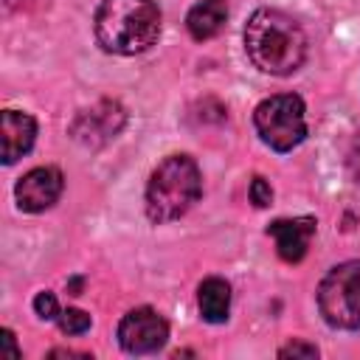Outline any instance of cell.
Here are the masks:
<instances>
[{
    "instance_id": "1",
    "label": "cell",
    "mask_w": 360,
    "mask_h": 360,
    "mask_svg": "<svg viewBox=\"0 0 360 360\" xmlns=\"http://www.w3.org/2000/svg\"><path fill=\"white\" fill-rule=\"evenodd\" d=\"M245 51L259 70L287 76L301 68L307 56V37L290 14L278 8H259L245 25Z\"/></svg>"
},
{
    "instance_id": "2",
    "label": "cell",
    "mask_w": 360,
    "mask_h": 360,
    "mask_svg": "<svg viewBox=\"0 0 360 360\" xmlns=\"http://www.w3.org/2000/svg\"><path fill=\"white\" fill-rule=\"evenodd\" d=\"M160 34V11L152 0H101L96 39L104 51L135 56L149 51Z\"/></svg>"
},
{
    "instance_id": "3",
    "label": "cell",
    "mask_w": 360,
    "mask_h": 360,
    "mask_svg": "<svg viewBox=\"0 0 360 360\" xmlns=\"http://www.w3.org/2000/svg\"><path fill=\"white\" fill-rule=\"evenodd\" d=\"M202 191V177L188 155L166 158L146 183V217L152 222H172L183 217Z\"/></svg>"
},
{
    "instance_id": "4",
    "label": "cell",
    "mask_w": 360,
    "mask_h": 360,
    "mask_svg": "<svg viewBox=\"0 0 360 360\" xmlns=\"http://www.w3.org/2000/svg\"><path fill=\"white\" fill-rule=\"evenodd\" d=\"M256 132L276 152H290L307 138L304 101L295 93H278L264 98L253 112Z\"/></svg>"
},
{
    "instance_id": "5",
    "label": "cell",
    "mask_w": 360,
    "mask_h": 360,
    "mask_svg": "<svg viewBox=\"0 0 360 360\" xmlns=\"http://www.w3.org/2000/svg\"><path fill=\"white\" fill-rule=\"evenodd\" d=\"M318 309L329 326L360 329V262H343L323 276Z\"/></svg>"
},
{
    "instance_id": "6",
    "label": "cell",
    "mask_w": 360,
    "mask_h": 360,
    "mask_svg": "<svg viewBox=\"0 0 360 360\" xmlns=\"http://www.w3.org/2000/svg\"><path fill=\"white\" fill-rule=\"evenodd\" d=\"M169 338V323L152 307L129 309L118 323V343L129 354H152Z\"/></svg>"
},
{
    "instance_id": "7",
    "label": "cell",
    "mask_w": 360,
    "mask_h": 360,
    "mask_svg": "<svg viewBox=\"0 0 360 360\" xmlns=\"http://www.w3.org/2000/svg\"><path fill=\"white\" fill-rule=\"evenodd\" d=\"M124 121H127L124 107L112 98H104L96 107L82 110L76 115V121L70 127V135L84 146H101V143H107L110 138H115L121 132Z\"/></svg>"
},
{
    "instance_id": "8",
    "label": "cell",
    "mask_w": 360,
    "mask_h": 360,
    "mask_svg": "<svg viewBox=\"0 0 360 360\" xmlns=\"http://www.w3.org/2000/svg\"><path fill=\"white\" fill-rule=\"evenodd\" d=\"M62 186H65V180H62V172L56 166H37L20 177V183L14 186V197H17V205L22 211L39 214L59 200Z\"/></svg>"
},
{
    "instance_id": "9",
    "label": "cell",
    "mask_w": 360,
    "mask_h": 360,
    "mask_svg": "<svg viewBox=\"0 0 360 360\" xmlns=\"http://www.w3.org/2000/svg\"><path fill=\"white\" fill-rule=\"evenodd\" d=\"M267 233L276 239V250L284 262L295 264L307 256L309 239L315 233V219L312 217H295V219H276Z\"/></svg>"
},
{
    "instance_id": "10",
    "label": "cell",
    "mask_w": 360,
    "mask_h": 360,
    "mask_svg": "<svg viewBox=\"0 0 360 360\" xmlns=\"http://www.w3.org/2000/svg\"><path fill=\"white\" fill-rule=\"evenodd\" d=\"M37 138V121L25 112L6 110L0 118V143H3V163H14L22 158Z\"/></svg>"
},
{
    "instance_id": "11",
    "label": "cell",
    "mask_w": 360,
    "mask_h": 360,
    "mask_svg": "<svg viewBox=\"0 0 360 360\" xmlns=\"http://www.w3.org/2000/svg\"><path fill=\"white\" fill-rule=\"evenodd\" d=\"M225 20H228V3H225V0H202V3H197V6L188 11L186 28H188V34H191L197 42H202V39L217 37V34L222 31Z\"/></svg>"
},
{
    "instance_id": "12",
    "label": "cell",
    "mask_w": 360,
    "mask_h": 360,
    "mask_svg": "<svg viewBox=\"0 0 360 360\" xmlns=\"http://www.w3.org/2000/svg\"><path fill=\"white\" fill-rule=\"evenodd\" d=\"M197 304H200V315L208 321V323H222L228 318V309H231V287L225 278H205L200 284V292H197Z\"/></svg>"
},
{
    "instance_id": "13",
    "label": "cell",
    "mask_w": 360,
    "mask_h": 360,
    "mask_svg": "<svg viewBox=\"0 0 360 360\" xmlns=\"http://www.w3.org/2000/svg\"><path fill=\"white\" fill-rule=\"evenodd\" d=\"M59 329L65 335H82L90 329V315L82 309H65L59 312Z\"/></svg>"
},
{
    "instance_id": "14",
    "label": "cell",
    "mask_w": 360,
    "mask_h": 360,
    "mask_svg": "<svg viewBox=\"0 0 360 360\" xmlns=\"http://www.w3.org/2000/svg\"><path fill=\"white\" fill-rule=\"evenodd\" d=\"M34 312H37L42 321H53V318H59L56 295H53V292H37V298H34Z\"/></svg>"
},
{
    "instance_id": "15",
    "label": "cell",
    "mask_w": 360,
    "mask_h": 360,
    "mask_svg": "<svg viewBox=\"0 0 360 360\" xmlns=\"http://www.w3.org/2000/svg\"><path fill=\"white\" fill-rule=\"evenodd\" d=\"M250 200H253L256 208H264V205H270V200H273L270 183H267L264 177H259V174L250 180Z\"/></svg>"
},
{
    "instance_id": "16",
    "label": "cell",
    "mask_w": 360,
    "mask_h": 360,
    "mask_svg": "<svg viewBox=\"0 0 360 360\" xmlns=\"http://www.w3.org/2000/svg\"><path fill=\"white\" fill-rule=\"evenodd\" d=\"M278 357H318V349L312 343L292 340V343H287V346L278 349Z\"/></svg>"
},
{
    "instance_id": "17",
    "label": "cell",
    "mask_w": 360,
    "mask_h": 360,
    "mask_svg": "<svg viewBox=\"0 0 360 360\" xmlns=\"http://www.w3.org/2000/svg\"><path fill=\"white\" fill-rule=\"evenodd\" d=\"M0 343H3V354H6V357H11V360L20 357V349H17V343H14L11 329H3V332H0Z\"/></svg>"
},
{
    "instance_id": "18",
    "label": "cell",
    "mask_w": 360,
    "mask_h": 360,
    "mask_svg": "<svg viewBox=\"0 0 360 360\" xmlns=\"http://www.w3.org/2000/svg\"><path fill=\"white\" fill-rule=\"evenodd\" d=\"M349 166H352V172L360 177V138L354 141V146H352V152H349Z\"/></svg>"
},
{
    "instance_id": "19",
    "label": "cell",
    "mask_w": 360,
    "mask_h": 360,
    "mask_svg": "<svg viewBox=\"0 0 360 360\" xmlns=\"http://www.w3.org/2000/svg\"><path fill=\"white\" fill-rule=\"evenodd\" d=\"M51 357H90V354H84V352H73V349H53Z\"/></svg>"
},
{
    "instance_id": "20",
    "label": "cell",
    "mask_w": 360,
    "mask_h": 360,
    "mask_svg": "<svg viewBox=\"0 0 360 360\" xmlns=\"http://www.w3.org/2000/svg\"><path fill=\"white\" fill-rule=\"evenodd\" d=\"M68 290H70V295H79V290H82V278H73V281L68 284Z\"/></svg>"
}]
</instances>
